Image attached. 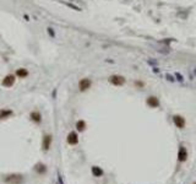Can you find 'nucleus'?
Wrapping results in <instances>:
<instances>
[{"instance_id": "nucleus-1", "label": "nucleus", "mask_w": 196, "mask_h": 184, "mask_svg": "<svg viewBox=\"0 0 196 184\" xmlns=\"http://www.w3.org/2000/svg\"><path fill=\"white\" fill-rule=\"evenodd\" d=\"M23 180L25 179L22 174H9L4 178V182L6 184H22Z\"/></svg>"}, {"instance_id": "nucleus-2", "label": "nucleus", "mask_w": 196, "mask_h": 184, "mask_svg": "<svg viewBox=\"0 0 196 184\" xmlns=\"http://www.w3.org/2000/svg\"><path fill=\"white\" fill-rule=\"evenodd\" d=\"M189 157V154H188V150L184 145H180L179 149H178V161L179 162H185Z\"/></svg>"}, {"instance_id": "nucleus-3", "label": "nucleus", "mask_w": 196, "mask_h": 184, "mask_svg": "<svg viewBox=\"0 0 196 184\" xmlns=\"http://www.w3.org/2000/svg\"><path fill=\"white\" fill-rule=\"evenodd\" d=\"M15 81H16V76L12 75V74H9V75H6V76L3 79L2 85H3L4 87H6V88H10V87H12V86L15 85Z\"/></svg>"}, {"instance_id": "nucleus-4", "label": "nucleus", "mask_w": 196, "mask_h": 184, "mask_svg": "<svg viewBox=\"0 0 196 184\" xmlns=\"http://www.w3.org/2000/svg\"><path fill=\"white\" fill-rule=\"evenodd\" d=\"M91 86H92V81H91L90 79H87V78L81 79V80L79 81V90H80L81 92H85V91H87V90H90Z\"/></svg>"}, {"instance_id": "nucleus-5", "label": "nucleus", "mask_w": 196, "mask_h": 184, "mask_svg": "<svg viewBox=\"0 0 196 184\" xmlns=\"http://www.w3.org/2000/svg\"><path fill=\"white\" fill-rule=\"evenodd\" d=\"M109 82L114 86H123L125 84V78L121 76V75H112L109 78Z\"/></svg>"}, {"instance_id": "nucleus-6", "label": "nucleus", "mask_w": 196, "mask_h": 184, "mask_svg": "<svg viewBox=\"0 0 196 184\" xmlns=\"http://www.w3.org/2000/svg\"><path fill=\"white\" fill-rule=\"evenodd\" d=\"M173 123L178 129H184L185 128V119L179 114L173 116Z\"/></svg>"}, {"instance_id": "nucleus-7", "label": "nucleus", "mask_w": 196, "mask_h": 184, "mask_svg": "<svg viewBox=\"0 0 196 184\" xmlns=\"http://www.w3.org/2000/svg\"><path fill=\"white\" fill-rule=\"evenodd\" d=\"M51 141H53V136L50 134H47L44 135L43 140H42V147L44 151H48L50 149V145H51Z\"/></svg>"}, {"instance_id": "nucleus-8", "label": "nucleus", "mask_w": 196, "mask_h": 184, "mask_svg": "<svg viewBox=\"0 0 196 184\" xmlns=\"http://www.w3.org/2000/svg\"><path fill=\"white\" fill-rule=\"evenodd\" d=\"M146 104L150 107V108H158L159 107V100L156 97V96H150V97H147V100H146Z\"/></svg>"}, {"instance_id": "nucleus-9", "label": "nucleus", "mask_w": 196, "mask_h": 184, "mask_svg": "<svg viewBox=\"0 0 196 184\" xmlns=\"http://www.w3.org/2000/svg\"><path fill=\"white\" fill-rule=\"evenodd\" d=\"M66 140H67L69 145H77L79 144V135H77V133H75V132L69 133Z\"/></svg>"}, {"instance_id": "nucleus-10", "label": "nucleus", "mask_w": 196, "mask_h": 184, "mask_svg": "<svg viewBox=\"0 0 196 184\" xmlns=\"http://www.w3.org/2000/svg\"><path fill=\"white\" fill-rule=\"evenodd\" d=\"M28 75H30V72H28V70L25 69V68L17 69L16 72H15V76H16V78H19V79H26Z\"/></svg>"}, {"instance_id": "nucleus-11", "label": "nucleus", "mask_w": 196, "mask_h": 184, "mask_svg": "<svg viewBox=\"0 0 196 184\" xmlns=\"http://www.w3.org/2000/svg\"><path fill=\"white\" fill-rule=\"evenodd\" d=\"M30 117L34 123H37V124L42 122V114L38 112V110H33V112L30 114Z\"/></svg>"}, {"instance_id": "nucleus-12", "label": "nucleus", "mask_w": 196, "mask_h": 184, "mask_svg": "<svg viewBox=\"0 0 196 184\" xmlns=\"http://www.w3.org/2000/svg\"><path fill=\"white\" fill-rule=\"evenodd\" d=\"M11 116H14V112L11 109H2L0 110V119H6Z\"/></svg>"}, {"instance_id": "nucleus-13", "label": "nucleus", "mask_w": 196, "mask_h": 184, "mask_svg": "<svg viewBox=\"0 0 196 184\" xmlns=\"http://www.w3.org/2000/svg\"><path fill=\"white\" fill-rule=\"evenodd\" d=\"M92 174L95 176V177H102L103 176V170L101 168V167H98V166H93V167H92Z\"/></svg>"}, {"instance_id": "nucleus-14", "label": "nucleus", "mask_w": 196, "mask_h": 184, "mask_svg": "<svg viewBox=\"0 0 196 184\" xmlns=\"http://www.w3.org/2000/svg\"><path fill=\"white\" fill-rule=\"evenodd\" d=\"M86 129V122L85 120H77L76 123V130L77 132H85Z\"/></svg>"}, {"instance_id": "nucleus-15", "label": "nucleus", "mask_w": 196, "mask_h": 184, "mask_svg": "<svg viewBox=\"0 0 196 184\" xmlns=\"http://www.w3.org/2000/svg\"><path fill=\"white\" fill-rule=\"evenodd\" d=\"M34 170L37 171L39 174H41V173H44V172H45V166H44V164H37V166L34 167Z\"/></svg>"}, {"instance_id": "nucleus-16", "label": "nucleus", "mask_w": 196, "mask_h": 184, "mask_svg": "<svg viewBox=\"0 0 196 184\" xmlns=\"http://www.w3.org/2000/svg\"><path fill=\"white\" fill-rule=\"evenodd\" d=\"M174 78H175V80H178V81H184V76L182 75L180 72H174Z\"/></svg>"}, {"instance_id": "nucleus-17", "label": "nucleus", "mask_w": 196, "mask_h": 184, "mask_svg": "<svg viewBox=\"0 0 196 184\" xmlns=\"http://www.w3.org/2000/svg\"><path fill=\"white\" fill-rule=\"evenodd\" d=\"M166 79L168 81H170V82H174L175 81V78H174V75H172V74H166Z\"/></svg>"}, {"instance_id": "nucleus-18", "label": "nucleus", "mask_w": 196, "mask_h": 184, "mask_svg": "<svg viewBox=\"0 0 196 184\" xmlns=\"http://www.w3.org/2000/svg\"><path fill=\"white\" fill-rule=\"evenodd\" d=\"M135 85H136L137 87H144V86H145V84H144V82H141V81H136Z\"/></svg>"}, {"instance_id": "nucleus-19", "label": "nucleus", "mask_w": 196, "mask_h": 184, "mask_svg": "<svg viewBox=\"0 0 196 184\" xmlns=\"http://www.w3.org/2000/svg\"><path fill=\"white\" fill-rule=\"evenodd\" d=\"M48 32H49V34H50V36L55 37V33H54V31H53V28H50V27H49V28H48Z\"/></svg>"}, {"instance_id": "nucleus-20", "label": "nucleus", "mask_w": 196, "mask_h": 184, "mask_svg": "<svg viewBox=\"0 0 196 184\" xmlns=\"http://www.w3.org/2000/svg\"><path fill=\"white\" fill-rule=\"evenodd\" d=\"M58 184H64L63 183V179H61V176L58 173Z\"/></svg>"}, {"instance_id": "nucleus-21", "label": "nucleus", "mask_w": 196, "mask_h": 184, "mask_svg": "<svg viewBox=\"0 0 196 184\" xmlns=\"http://www.w3.org/2000/svg\"><path fill=\"white\" fill-rule=\"evenodd\" d=\"M152 70H153L154 72H158V71H159V69H158V68H152Z\"/></svg>"}, {"instance_id": "nucleus-22", "label": "nucleus", "mask_w": 196, "mask_h": 184, "mask_svg": "<svg viewBox=\"0 0 196 184\" xmlns=\"http://www.w3.org/2000/svg\"><path fill=\"white\" fill-rule=\"evenodd\" d=\"M194 184H196V182H195V183H194Z\"/></svg>"}]
</instances>
